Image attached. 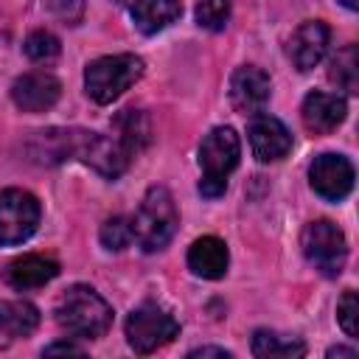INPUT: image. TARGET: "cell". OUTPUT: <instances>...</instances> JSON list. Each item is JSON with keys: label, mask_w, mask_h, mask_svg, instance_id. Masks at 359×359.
<instances>
[{"label": "cell", "mask_w": 359, "mask_h": 359, "mask_svg": "<svg viewBox=\"0 0 359 359\" xmlns=\"http://www.w3.org/2000/svg\"><path fill=\"white\" fill-rule=\"evenodd\" d=\"M227 264H230V252L219 236H202L188 247V269L199 278L219 280L224 278Z\"/></svg>", "instance_id": "16"}, {"label": "cell", "mask_w": 359, "mask_h": 359, "mask_svg": "<svg viewBox=\"0 0 359 359\" xmlns=\"http://www.w3.org/2000/svg\"><path fill=\"white\" fill-rule=\"evenodd\" d=\"M328 42H331V31H328L325 22H320V20L303 22L292 34V39H289V59H292V65L297 70H303V73L317 67L323 62L325 50H328Z\"/></svg>", "instance_id": "14"}, {"label": "cell", "mask_w": 359, "mask_h": 359, "mask_svg": "<svg viewBox=\"0 0 359 359\" xmlns=\"http://www.w3.org/2000/svg\"><path fill=\"white\" fill-rule=\"evenodd\" d=\"M8 342H11V339L6 337V331H3V325H0V348H3V345H8Z\"/></svg>", "instance_id": "31"}, {"label": "cell", "mask_w": 359, "mask_h": 359, "mask_svg": "<svg viewBox=\"0 0 359 359\" xmlns=\"http://www.w3.org/2000/svg\"><path fill=\"white\" fill-rule=\"evenodd\" d=\"M98 238H101V244H104L107 250H112V252L126 250L129 241H132V219H126V216H112V219H107V222L101 224Z\"/></svg>", "instance_id": "23"}, {"label": "cell", "mask_w": 359, "mask_h": 359, "mask_svg": "<svg viewBox=\"0 0 359 359\" xmlns=\"http://www.w3.org/2000/svg\"><path fill=\"white\" fill-rule=\"evenodd\" d=\"M328 356H356V351H353V348H342V345H337V348H328Z\"/></svg>", "instance_id": "29"}, {"label": "cell", "mask_w": 359, "mask_h": 359, "mask_svg": "<svg viewBox=\"0 0 359 359\" xmlns=\"http://www.w3.org/2000/svg\"><path fill=\"white\" fill-rule=\"evenodd\" d=\"M348 115V104L342 95L337 93H309L303 98V107H300V118H303V126L314 135H328L334 132Z\"/></svg>", "instance_id": "13"}, {"label": "cell", "mask_w": 359, "mask_h": 359, "mask_svg": "<svg viewBox=\"0 0 359 359\" xmlns=\"http://www.w3.org/2000/svg\"><path fill=\"white\" fill-rule=\"evenodd\" d=\"M309 182L317 196L328 202H339L353 188V165L345 154H334V151L317 154L309 165Z\"/></svg>", "instance_id": "9"}, {"label": "cell", "mask_w": 359, "mask_h": 359, "mask_svg": "<svg viewBox=\"0 0 359 359\" xmlns=\"http://www.w3.org/2000/svg\"><path fill=\"white\" fill-rule=\"evenodd\" d=\"M45 353H48V356H53V353H76V356H81L84 351H81L79 345H73V342H53V345L45 348Z\"/></svg>", "instance_id": "27"}, {"label": "cell", "mask_w": 359, "mask_h": 359, "mask_svg": "<svg viewBox=\"0 0 359 359\" xmlns=\"http://www.w3.org/2000/svg\"><path fill=\"white\" fill-rule=\"evenodd\" d=\"M230 20V0H199L196 3V22L208 31H222Z\"/></svg>", "instance_id": "24"}, {"label": "cell", "mask_w": 359, "mask_h": 359, "mask_svg": "<svg viewBox=\"0 0 359 359\" xmlns=\"http://www.w3.org/2000/svg\"><path fill=\"white\" fill-rule=\"evenodd\" d=\"M0 325L8 339L28 337L39 325V311L25 300H0Z\"/></svg>", "instance_id": "18"}, {"label": "cell", "mask_w": 359, "mask_h": 359, "mask_svg": "<svg viewBox=\"0 0 359 359\" xmlns=\"http://www.w3.org/2000/svg\"><path fill=\"white\" fill-rule=\"evenodd\" d=\"M48 6L65 25H79L84 17V0H48Z\"/></svg>", "instance_id": "26"}, {"label": "cell", "mask_w": 359, "mask_h": 359, "mask_svg": "<svg viewBox=\"0 0 359 359\" xmlns=\"http://www.w3.org/2000/svg\"><path fill=\"white\" fill-rule=\"evenodd\" d=\"M53 317L67 337H79V339H98L112 325L109 303L93 286L84 283L65 289V294L56 300Z\"/></svg>", "instance_id": "1"}, {"label": "cell", "mask_w": 359, "mask_h": 359, "mask_svg": "<svg viewBox=\"0 0 359 359\" xmlns=\"http://www.w3.org/2000/svg\"><path fill=\"white\" fill-rule=\"evenodd\" d=\"M247 137H250V149L255 154V160L261 163H275L280 157L289 154L292 149V135L283 126V121H278L275 115H252L250 126H247Z\"/></svg>", "instance_id": "10"}, {"label": "cell", "mask_w": 359, "mask_h": 359, "mask_svg": "<svg viewBox=\"0 0 359 359\" xmlns=\"http://www.w3.org/2000/svg\"><path fill=\"white\" fill-rule=\"evenodd\" d=\"M269 76L255 65L236 67L230 76V101L244 115H258L269 101Z\"/></svg>", "instance_id": "11"}, {"label": "cell", "mask_w": 359, "mask_h": 359, "mask_svg": "<svg viewBox=\"0 0 359 359\" xmlns=\"http://www.w3.org/2000/svg\"><path fill=\"white\" fill-rule=\"evenodd\" d=\"M126 342L135 353H154L180 334V323L157 303H140L126 317Z\"/></svg>", "instance_id": "7"}, {"label": "cell", "mask_w": 359, "mask_h": 359, "mask_svg": "<svg viewBox=\"0 0 359 359\" xmlns=\"http://www.w3.org/2000/svg\"><path fill=\"white\" fill-rule=\"evenodd\" d=\"M241 157V143L233 126H216L205 135V140L199 143V168H202V180H199V194L208 199H216L227 191V177L230 171L238 165Z\"/></svg>", "instance_id": "3"}, {"label": "cell", "mask_w": 359, "mask_h": 359, "mask_svg": "<svg viewBox=\"0 0 359 359\" xmlns=\"http://www.w3.org/2000/svg\"><path fill=\"white\" fill-rule=\"evenodd\" d=\"M337 320H339V325H342V331L348 337H356L359 334V300H356V292L353 289H348L339 297V303H337Z\"/></svg>", "instance_id": "25"}, {"label": "cell", "mask_w": 359, "mask_h": 359, "mask_svg": "<svg viewBox=\"0 0 359 359\" xmlns=\"http://www.w3.org/2000/svg\"><path fill=\"white\" fill-rule=\"evenodd\" d=\"M328 79L345 90V93H356L359 87V53H356V45H345L342 50L334 53L331 59V67H328Z\"/></svg>", "instance_id": "20"}, {"label": "cell", "mask_w": 359, "mask_h": 359, "mask_svg": "<svg viewBox=\"0 0 359 359\" xmlns=\"http://www.w3.org/2000/svg\"><path fill=\"white\" fill-rule=\"evenodd\" d=\"M67 157L81 160L93 165L98 174L115 180L126 171L132 151L118 137H107L98 132H84V129H65V160Z\"/></svg>", "instance_id": "5"}, {"label": "cell", "mask_w": 359, "mask_h": 359, "mask_svg": "<svg viewBox=\"0 0 359 359\" xmlns=\"http://www.w3.org/2000/svg\"><path fill=\"white\" fill-rule=\"evenodd\" d=\"M59 93H62L59 79L53 73H45V70L25 73L11 84V101L22 112H45V109H50L59 101Z\"/></svg>", "instance_id": "12"}, {"label": "cell", "mask_w": 359, "mask_h": 359, "mask_svg": "<svg viewBox=\"0 0 359 359\" xmlns=\"http://www.w3.org/2000/svg\"><path fill=\"white\" fill-rule=\"evenodd\" d=\"M22 50H25V56L31 62H50V59L59 56L62 45L50 31H31L25 36V42H22Z\"/></svg>", "instance_id": "22"}, {"label": "cell", "mask_w": 359, "mask_h": 359, "mask_svg": "<svg viewBox=\"0 0 359 359\" xmlns=\"http://www.w3.org/2000/svg\"><path fill=\"white\" fill-rule=\"evenodd\" d=\"M191 359H196V356H222V359H230V351H224V348H194L191 353H188Z\"/></svg>", "instance_id": "28"}, {"label": "cell", "mask_w": 359, "mask_h": 359, "mask_svg": "<svg viewBox=\"0 0 359 359\" xmlns=\"http://www.w3.org/2000/svg\"><path fill=\"white\" fill-rule=\"evenodd\" d=\"M39 202L34 194L22 188H6L0 191V244L14 247L34 236L39 224Z\"/></svg>", "instance_id": "8"}, {"label": "cell", "mask_w": 359, "mask_h": 359, "mask_svg": "<svg viewBox=\"0 0 359 359\" xmlns=\"http://www.w3.org/2000/svg\"><path fill=\"white\" fill-rule=\"evenodd\" d=\"M115 129H118V140L129 149V151H137L140 146L149 143V121L143 112L137 109H123L118 118H115Z\"/></svg>", "instance_id": "21"}, {"label": "cell", "mask_w": 359, "mask_h": 359, "mask_svg": "<svg viewBox=\"0 0 359 359\" xmlns=\"http://www.w3.org/2000/svg\"><path fill=\"white\" fill-rule=\"evenodd\" d=\"M339 3H342L345 8H351V11H356V8H359V0H339Z\"/></svg>", "instance_id": "30"}, {"label": "cell", "mask_w": 359, "mask_h": 359, "mask_svg": "<svg viewBox=\"0 0 359 359\" xmlns=\"http://www.w3.org/2000/svg\"><path fill=\"white\" fill-rule=\"evenodd\" d=\"M177 224H180V213L171 191L163 185H151L137 213L132 216V241H137L143 252H157L174 238Z\"/></svg>", "instance_id": "2"}, {"label": "cell", "mask_w": 359, "mask_h": 359, "mask_svg": "<svg viewBox=\"0 0 359 359\" xmlns=\"http://www.w3.org/2000/svg\"><path fill=\"white\" fill-rule=\"evenodd\" d=\"M143 76V59L135 53L98 56L84 67V90L95 104H112Z\"/></svg>", "instance_id": "4"}, {"label": "cell", "mask_w": 359, "mask_h": 359, "mask_svg": "<svg viewBox=\"0 0 359 359\" xmlns=\"http://www.w3.org/2000/svg\"><path fill=\"white\" fill-rule=\"evenodd\" d=\"M56 275H59V264H56L53 258L36 255V252L17 255V258L8 261L6 269H3V280H6L11 289H17V292H28V289L45 286V283H50Z\"/></svg>", "instance_id": "15"}, {"label": "cell", "mask_w": 359, "mask_h": 359, "mask_svg": "<svg viewBox=\"0 0 359 359\" xmlns=\"http://www.w3.org/2000/svg\"><path fill=\"white\" fill-rule=\"evenodd\" d=\"M300 247H303V255L306 261L320 269L325 278H337L345 266V258H348V241H345V233L328 222V219H317V222H309L300 233Z\"/></svg>", "instance_id": "6"}, {"label": "cell", "mask_w": 359, "mask_h": 359, "mask_svg": "<svg viewBox=\"0 0 359 359\" xmlns=\"http://www.w3.org/2000/svg\"><path fill=\"white\" fill-rule=\"evenodd\" d=\"M129 14L143 34H157L168 28L182 14L180 0H129Z\"/></svg>", "instance_id": "17"}, {"label": "cell", "mask_w": 359, "mask_h": 359, "mask_svg": "<svg viewBox=\"0 0 359 359\" xmlns=\"http://www.w3.org/2000/svg\"><path fill=\"white\" fill-rule=\"evenodd\" d=\"M306 345L294 337L269 331V328H258L252 334V356H280V359H292V356H303Z\"/></svg>", "instance_id": "19"}]
</instances>
